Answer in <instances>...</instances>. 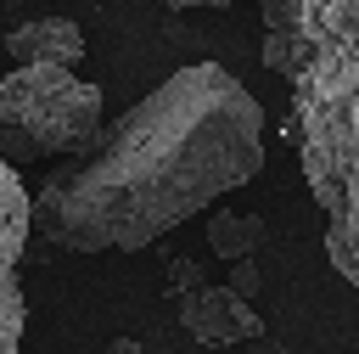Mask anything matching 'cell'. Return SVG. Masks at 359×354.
<instances>
[{
  "instance_id": "cell-1",
  "label": "cell",
  "mask_w": 359,
  "mask_h": 354,
  "mask_svg": "<svg viewBox=\"0 0 359 354\" xmlns=\"http://www.w3.org/2000/svg\"><path fill=\"white\" fill-rule=\"evenodd\" d=\"M264 169V107L219 62H191L28 191L34 230L62 253L146 247Z\"/></svg>"
},
{
  "instance_id": "cell-2",
  "label": "cell",
  "mask_w": 359,
  "mask_h": 354,
  "mask_svg": "<svg viewBox=\"0 0 359 354\" xmlns=\"http://www.w3.org/2000/svg\"><path fill=\"white\" fill-rule=\"evenodd\" d=\"M309 62L292 79L303 180L325 214V253L359 287V0H303Z\"/></svg>"
},
{
  "instance_id": "cell-3",
  "label": "cell",
  "mask_w": 359,
  "mask_h": 354,
  "mask_svg": "<svg viewBox=\"0 0 359 354\" xmlns=\"http://www.w3.org/2000/svg\"><path fill=\"white\" fill-rule=\"evenodd\" d=\"M101 90L62 62H17L0 79V157L45 163L67 157L101 129Z\"/></svg>"
},
{
  "instance_id": "cell-4",
  "label": "cell",
  "mask_w": 359,
  "mask_h": 354,
  "mask_svg": "<svg viewBox=\"0 0 359 354\" xmlns=\"http://www.w3.org/2000/svg\"><path fill=\"white\" fill-rule=\"evenodd\" d=\"M34 214H28V185L17 180V163L0 157V354L22 348V247H28Z\"/></svg>"
},
{
  "instance_id": "cell-5",
  "label": "cell",
  "mask_w": 359,
  "mask_h": 354,
  "mask_svg": "<svg viewBox=\"0 0 359 354\" xmlns=\"http://www.w3.org/2000/svg\"><path fill=\"white\" fill-rule=\"evenodd\" d=\"M180 326L196 337V343H208V348H230V343H241V337H258V332H269L264 320H258V309H252V298H241L236 287H191V292H180Z\"/></svg>"
},
{
  "instance_id": "cell-6",
  "label": "cell",
  "mask_w": 359,
  "mask_h": 354,
  "mask_svg": "<svg viewBox=\"0 0 359 354\" xmlns=\"http://www.w3.org/2000/svg\"><path fill=\"white\" fill-rule=\"evenodd\" d=\"M6 51H11V62H62V67H73V62H84V34H79L73 17H34V22H17L6 34Z\"/></svg>"
},
{
  "instance_id": "cell-7",
  "label": "cell",
  "mask_w": 359,
  "mask_h": 354,
  "mask_svg": "<svg viewBox=\"0 0 359 354\" xmlns=\"http://www.w3.org/2000/svg\"><path fill=\"white\" fill-rule=\"evenodd\" d=\"M303 62H309L303 0H264V67L280 79H297Z\"/></svg>"
},
{
  "instance_id": "cell-8",
  "label": "cell",
  "mask_w": 359,
  "mask_h": 354,
  "mask_svg": "<svg viewBox=\"0 0 359 354\" xmlns=\"http://www.w3.org/2000/svg\"><path fill=\"white\" fill-rule=\"evenodd\" d=\"M264 236H269V230H264L258 214H230V208H224V214L208 219V247H213L219 258H247Z\"/></svg>"
},
{
  "instance_id": "cell-9",
  "label": "cell",
  "mask_w": 359,
  "mask_h": 354,
  "mask_svg": "<svg viewBox=\"0 0 359 354\" xmlns=\"http://www.w3.org/2000/svg\"><path fill=\"white\" fill-rule=\"evenodd\" d=\"M230 287H236L241 298H258V287H264V275H258V264H252V253H247V258H230Z\"/></svg>"
},
{
  "instance_id": "cell-10",
  "label": "cell",
  "mask_w": 359,
  "mask_h": 354,
  "mask_svg": "<svg viewBox=\"0 0 359 354\" xmlns=\"http://www.w3.org/2000/svg\"><path fill=\"white\" fill-rule=\"evenodd\" d=\"M191 287H202V264H196V258H174V264H168V292L180 298V292H191Z\"/></svg>"
},
{
  "instance_id": "cell-11",
  "label": "cell",
  "mask_w": 359,
  "mask_h": 354,
  "mask_svg": "<svg viewBox=\"0 0 359 354\" xmlns=\"http://www.w3.org/2000/svg\"><path fill=\"white\" fill-rule=\"evenodd\" d=\"M230 354H292V348H286L280 337H269V332H258V337H241V343H236Z\"/></svg>"
},
{
  "instance_id": "cell-12",
  "label": "cell",
  "mask_w": 359,
  "mask_h": 354,
  "mask_svg": "<svg viewBox=\"0 0 359 354\" xmlns=\"http://www.w3.org/2000/svg\"><path fill=\"white\" fill-rule=\"evenodd\" d=\"M107 354H140V343H135V337H112V343H107Z\"/></svg>"
},
{
  "instance_id": "cell-13",
  "label": "cell",
  "mask_w": 359,
  "mask_h": 354,
  "mask_svg": "<svg viewBox=\"0 0 359 354\" xmlns=\"http://www.w3.org/2000/svg\"><path fill=\"white\" fill-rule=\"evenodd\" d=\"M174 11H196V6H230V0H168Z\"/></svg>"
}]
</instances>
